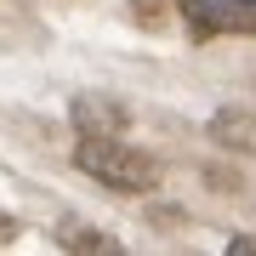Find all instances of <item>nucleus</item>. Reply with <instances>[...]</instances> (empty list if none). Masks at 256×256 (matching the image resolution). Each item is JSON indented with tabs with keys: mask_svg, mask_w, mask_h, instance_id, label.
<instances>
[{
	"mask_svg": "<svg viewBox=\"0 0 256 256\" xmlns=\"http://www.w3.org/2000/svg\"><path fill=\"white\" fill-rule=\"evenodd\" d=\"M74 160H80L86 176H97L102 188H120V194H148V188L160 182V165L148 160V154H137L131 142H86L80 137Z\"/></svg>",
	"mask_w": 256,
	"mask_h": 256,
	"instance_id": "nucleus-1",
	"label": "nucleus"
},
{
	"mask_svg": "<svg viewBox=\"0 0 256 256\" xmlns=\"http://www.w3.org/2000/svg\"><path fill=\"white\" fill-rule=\"evenodd\" d=\"M182 6L188 28L200 40L210 34H256V6H245V0H176Z\"/></svg>",
	"mask_w": 256,
	"mask_h": 256,
	"instance_id": "nucleus-2",
	"label": "nucleus"
},
{
	"mask_svg": "<svg viewBox=\"0 0 256 256\" xmlns=\"http://www.w3.org/2000/svg\"><path fill=\"white\" fill-rule=\"evenodd\" d=\"M74 131H86V142H120L126 108L108 102V97H80V102H74Z\"/></svg>",
	"mask_w": 256,
	"mask_h": 256,
	"instance_id": "nucleus-3",
	"label": "nucleus"
},
{
	"mask_svg": "<svg viewBox=\"0 0 256 256\" xmlns=\"http://www.w3.org/2000/svg\"><path fill=\"white\" fill-rule=\"evenodd\" d=\"M57 239H63V250H68V256H131L120 239L97 234V228H80V222H63V228H57Z\"/></svg>",
	"mask_w": 256,
	"mask_h": 256,
	"instance_id": "nucleus-4",
	"label": "nucleus"
},
{
	"mask_svg": "<svg viewBox=\"0 0 256 256\" xmlns=\"http://www.w3.org/2000/svg\"><path fill=\"white\" fill-rule=\"evenodd\" d=\"M160 6L171 12V0H137V23H160Z\"/></svg>",
	"mask_w": 256,
	"mask_h": 256,
	"instance_id": "nucleus-5",
	"label": "nucleus"
},
{
	"mask_svg": "<svg viewBox=\"0 0 256 256\" xmlns=\"http://www.w3.org/2000/svg\"><path fill=\"white\" fill-rule=\"evenodd\" d=\"M228 256H256V239H234V245H228Z\"/></svg>",
	"mask_w": 256,
	"mask_h": 256,
	"instance_id": "nucleus-6",
	"label": "nucleus"
},
{
	"mask_svg": "<svg viewBox=\"0 0 256 256\" xmlns=\"http://www.w3.org/2000/svg\"><path fill=\"white\" fill-rule=\"evenodd\" d=\"M0 239H12V216H0Z\"/></svg>",
	"mask_w": 256,
	"mask_h": 256,
	"instance_id": "nucleus-7",
	"label": "nucleus"
},
{
	"mask_svg": "<svg viewBox=\"0 0 256 256\" xmlns=\"http://www.w3.org/2000/svg\"><path fill=\"white\" fill-rule=\"evenodd\" d=\"M245 6H256V0H245Z\"/></svg>",
	"mask_w": 256,
	"mask_h": 256,
	"instance_id": "nucleus-8",
	"label": "nucleus"
}]
</instances>
